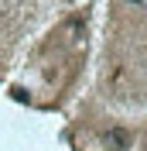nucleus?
Listing matches in <instances>:
<instances>
[{"label": "nucleus", "instance_id": "f257e3e1", "mask_svg": "<svg viewBox=\"0 0 147 151\" xmlns=\"http://www.w3.org/2000/svg\"><path fill=\"white\" fill-rule=\"evenodd\" d=\"M106 144H110L113 151H123V148H130V134L123 131V127H113V131L106 134Z\"/></svg>", "mask_w": 147, "mask_h": 151}]
</instances>
